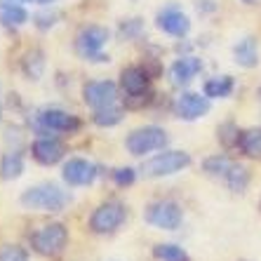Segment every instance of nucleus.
<instances>
[{
    "mask_svg": "<svg viewBox=\"0 0 261 261\" xmlns=\"http://www.w3.org/2000/svg\"><path fill=\"white\" fill-rule=\"evenodd\" d=\"M21 205L29 210H40V212H61L71 202V195L61 191L57 184H40L21 193Z\"/></svg>",
    "mask_w": 261,
    "mask_h": 261,
    "instance_id": "1",
    "label": "nucleus"
},
{
    "mask_svg": "<svg viewBox=\"0 0 261 261\" xmlns=\"http://www.w3.org/2000/svg\"><path fill=\"white\" fill-rule=\"evenodd\" d=\"M191 165V155L184 151H163L158 153L155 158L146 160L141 165V174L148 176V179H158V176H170L176 172L186 170Z\"/></svg>",
    "mask_w": 261,
    "mask_h": 261,
    "instance_id": "2",
    "label": "nucleus"
},
{
    "mask_svg": "<svg viewBox=\"0 0 261 261\" xmlns=\"http://www.w3.org/2000/svg\"><path fill=\"white\" fill-rule=\"evenodd\" d=\"M68 243V231L64 224H45L40 226L33 236H31V245L38 254L43 256H57L64 252Z\"/></svg>",
    "mask_w": 261,
    "mask_h": 261,
    "instance_id": "3",
    "label": "nucleus"
},
{
    "mask_svg": "<svg viewBox=\"0 0 261 261\" xmlns=\"http://www.w3.org/2000/svg\"><path fill=\"white\" fill-rule=\"evenodd\" d=\"M125 205L120 200H106L92 212L90 217V228L92 233H99V236H109V233H116L118 228L125 221Z\"/></svg>",
    "mask_w": 261,
    "mask_h": 261,
    "instance_id": "4",
    "label": "nucleus"
},
{
    "mask_svg": "<svg viewBox=\"0 0 261 261\" xmlns=\"http://www.w3.org/2000/svg\"><path fill=\"white\" fill-rule=\"evenodd\" d=\"M184 212L174 200H155L146 210V224L160 231H176L181 226Z\"/></svg>",
    "mask_w": 261,
    "mask_h": 261,
    "instance_id": "5",
    "label": "nucleus"
},
{
    "mask_svg": "<svg viewBox=\"0 0 261 261\" xmlns=\"http://www.w3.org/2000/svg\"><path fill=\"white\" fill-rule=\"evenodd\" d=\"M165 144H167V134H165V129L155 127V125L134 129V132L127 134V141H125V146H127V151L132 155H146L151 151H160Z\"/></svg>",
    "mask_w": 261,
    "mask_h": 261,
    "instance_id": "6",
    "label": "nucleus"
},
{
    "mask_svg": "<svg viewBox=\"0 0 261 261\" xmlns=\"http://www.w3.org/2000/svg\"><path fill=\"white\" fill-rule=\"evenodd\" d=\"M109 40V31L103 26H87L75 38V52L87 61H109V57L99 55V49Z\"/></svg>",
    "mask_w": 261,
    "mask_h": 261,
    "instance_id": "7",
    "label": "nucleus"
},
{
    "mask_svg": "<svg viewBox=\"0 0 261 261\" xmlns=\"http://www.w3.org/2000/svg\"><path fill=\"white\" fill-rule=\"evenodd\" d=\"M83 99H85V103L94 111L106 109V106H116L118 87H116V83H111V80L87 83V85L83 87Z\"/></svg>",
    "mask_w": 261,
    "mask_h": 261,
    "instance_id": "8",
    "label": "nucleus"
},
{
    "mask_svg": "<svg viewBox=\"0 0 261 261\" xmlns=\"http://www.w3.org/2000/svg\"><path fill=\"white\" fill-rule=\"evenodd\" d=\"M38 127L43 132H75L80 127V120L66 111H59V109H47V111H40L38 116Z\"/></svg>",
    "mask_w": 261,
    "mask_h": 261,
    "instance_id": "9",
    "label": "nucleus"
},
{
    "mask_svg": "<svg viewBox=\"0 0 261 261\" xmlns=\"http://www.w3.org/2000/svg\"><path fill=\"white\" fill-rule=\"evenodd\" d=\"M210 111V97H200L195 92H184L174 101V113L181 120H198Z\"/></svg>",
    "mask_w": 261,
    "mask_h": 261,
    "instance_id": "10",
    "label": "nucleus"
},
{
    "mask_svg": "<svg viewBox=\"0 0 261 261\" xmlns=\"http://www.w3.org/2000/svg\"><path fill=\"white\" fill-rule=\"evenodd\" d=\"M61 176H64V181H66L68 186H87V184L94 181L97 167H94L92 163H87V160H83V158H73L64 165Z\"/></svg>",
    "mask_w": 261,
    "mask_h": 261,
    "instance_id": "11",
    "label": "nucleus"
},
{
    "mask_svg": "<svg viewBox=\"0 0 261 261\" xmlns=\"http://www.w3.org/2000/svg\"><path fill=\"white\" fill-rule=\"evenodd\" d=\"M155 21H158V29H163L165 33H170V36H174V38L186 36V33H189V29H191L189 17H186L181 10H176V7L160 10Z\"/></svg>",
    "mask_w": 261,
    "mask_h": 261,
    "instance_id": "12",
    "label": "nucleus"
},
{
    "mask_svg": "<svg viewBox=\"0 0 261 261\" xmlns=\"http://www.w3.org/2000/svg\"><path fill=\"white\" fill-rule=\"evenodd\" d=\"M31 153H33V158L38 160L40 165H57L61 158H64V144L52 137H43V139L33 141L31 146Z\"/></svg>",
    "mask_w": 261,
    "mask_h": 261,
    "instance_id": "13",
    "label": "nucleus"
},
{
    "mask_svg": "<svg viewBox=\"0 0 261 261\" xmlns=\"http://www.w3.org/2000/svg\"><path fill=\"white\" fill-rule=\"evenodd\" d=\"M200 71H202V61L198 57H181V59H176L172 64L170 78L176 87H181V85H189Z\"/></svg>",
    "mask_w": 261,
    "mask_h": 261,
    "instance_id": "14",
    "label": "nucleus"
},
{
    "mask_svg": "<svg viewBox=\"0 0 261 261\" xmlns=\"http://www.w3.org/2000/svg\"><path fill=\"white\" fill-rule=\"evenodd\" d=\"M233 57H236V64H240L243 68H254L259 64V45H256V40L252 36L243 38L233 47Z\"/></svg>",
    "mask_w": 261,
    "mask_h": 261,
    "instance_id": "15",
    "label": "nucleus"
},
{
    "mask_svg": "<svg viewBox=\"0 0 261 261\" xmlns=\"http://www.w3.org/2000/svg\"><path fill=\"white\" fill-rule=\"evenodd\" d=\"M120 83H122V90L127 94H139V92L148 90V73L139 66H129L122 71Z\"/></svg>",
    "mask_w": 261,
    "mask_h": 261,
    "instance_id": "16",
    "label": "nucleus"
},
{
    "mask_svg": "<svg viewBox=\"0 0 261 261\" xmlns=\"http://www.w3.org/2000/svg\"><path fill=\"white\" fill-rule=\"evenodd\" d=\"M233 160L224 153H217V155H210V158L202 163V170H205L207 176H212V179H226V174L231 172L233 167Z\"/></svg>",
    "mask_w": 261,
    "mask_h": 261,
    "instance_id": "17",
    "label": "nucleus"
},
{
    "mask_svg": "<svg viewBox=\"0 0 261 261\" xmlns=\"http://www.w3.org/2000/svg\"><path fill=\"white\" fill-rule=\"evenodd\" d=\"M238 146H240V151H243L247 158H261V127L240 132Z\"/></svg>",
    "mask_w": 261,
    "mask_h": 261,
    "instance_id": "18",
    "label": "nucleus"
},
{
    "mask_svg": "<svg viewBox=\"0 0 261 261\" xmlns=\"http://www.w3.org/2000/svg\"><path fill=\"white\" fill-rule=\"evenodd\" d=\"M21 68H24V75L29 80H38L45 71V55L40 49H31L26 52L24 61H21Z\"/></svg>",
    "mask_w": 261,
    "mask_h": 261,
    "instance_id": "19",
    "label": "nucleus"
},
{
    "mask_svg": "<svg viewBox=\"0 0 261 261\" xmlns=\"http://www.w3.org/2000/svg\"><path fill=\"white\" fill-rule=\"evenodd\" d=\"M231 92H233L231 75H221V78H212L205 83V97H210V99H224Z\"/></svg>",
    "mask_w": 261,
    "mask_h": 261,
    "instance_id": "20",
    "label": "nucleus"
},
{
    "mask_svg": "<svg viewBox=\"0 0 261 261\" xmlns=\"http://www.w3.org/2000/svg\"><path fill=\"white\" fill-rule=\"evenodd\" d=\"M21 172H24V158H21V153H7L5 158H3V163H0V176L10 181V179L21 176Z\"/></svg>",
    "mask_w": 261,
    "mask_h": 261,
    "instance_id": "21",
    "label": "nucleus"
},
{
    "mask_svg": "<svg viewBox=\"0 0 261 261\" xmlns=\"http://www.w3.org/2000/svg\"><path fill=\"white\" fill-rule=\"evenodd\" d=\"M224 181H226V186H228L233 193H243V191L247 189V184H249V170L236 163L231 167V172L226 174Z\"/></svg>",
    "mask_w": 261,
    "mask_h": 261,
    "instance_id": "22",
    "label": "nucleus"
},
{
    "mask_svg": "<svg viewBox=\"0 0 261 261\" xmlns=\"http://www.w3.org/2000/svg\"><path fill=\"white\" fill-rule=\"evenodd\" d=\"M153 254H155V259H160V261H191V256L186 254V249L179 247V245H172V243L155 245Z\"/></svg>",
    "mask_w": 261,
    "mask_h": 261,
    "instance_id": "23",
    "label": "nucleus"
},
{
    "mask_svg": "<svg viewBox=\"0 0 261 261\" xmlns=\"http://www.w3.org/2000/svg\"><path fill=\"white\" fill-rule=\"evenodd\" d=\"M92 120L97 122L99 127H113V125H118L122 120V111L118 106H106V109L94 111Z\"/></svg>",
    "mask_w": 261,
    "mask_h": 261,
    "instance_id": "24",
    "label": "nucleus"
},
{
    "mask_svg": "<svg viewBox=\"0 0 261 261\" xmlns=\"http://www.w3.org/2000/svg\"><path fill=\"white\" fill-rule=\"evenodd\" d=\"M29 21V14L21 5H14V7H3V14H0V24L5 26H21Z\"/></svg>",
    "mask_w": 261,
    "mask_h": 261,
    "instance_id": "25",
    "label": "nucleus"
},
{
    "mask_svg": "<svg viewBox=\"0 0 261 261\" xmlns=\"http://www.w3.org/2000/svg\"><path fill=\"white\" fill-rule=\"evenodd\" d=\"M219 139H221V144H224L226 148H231V146H236L238 141H240V132H238V127L233 122H224V125L219 127Z\"/></svg>",
    "mask_w": 261,
    "mask_h": 261,
    "instance_id": "26",
    "label": "nucleus"
},
{
    "mask_svg": "<svg viewBox=\"0 0 261 261\" xmlns=\"http://www.w3.org/2000/svg\"><path fill=\"white\" fill-rule=\"evenodd\" d=\"M0 261H29V254L19 245H3L0 247Z\"/></svg>",
    "mask_w": 261,
    "mask_h": 261,
    "instance_id": "27",
    "label": "nucleus"
},
{
    "mask_svg": "<svg viewBox=\"0 0 261 261\" xmlns=\"http://www.w3.org/2000/svg\"><path fill=\"white\" fill-rule=\"evenodd\" d=\"M146 103H151V92H139V94H127L125 97V106L127 109H141Z\"/></svg>",
    "mask_w": 261,
    "mask_h": 261,
    "instance_id": "28",
    "label": "nucleus"
},
{
    "mask_svg": "<svg viewBox=\"0 0 261 261\" xmlns=\"http://www.w3.org/2000/svg\"><path fill=\"white\" fill-rule=\"evenodd\" d=\"M134 179H137V172L132 167H120V170L113 172V181L118 186H129V184H134Z\"/></svg>",
    "mask_w": 261,
    "mask_h": 261,
    "instance_id": "29",
    "label": "nucleus"
},
{
    "mask_svg": "<svg viewBox=\"0 0 261 261\" xmlns=\"http://www.w3.org/2000/svg\"><path fill=\"white\" fill-rule=\"evenodd\" d=\"M36 19H38V21H36V24H38V29H49V26L55 24L57 14H55V12H49V14H38Z\"/></svg>",
    "mask_w": 261,
    "mask_h": 261,
    "instance_id": "30",
    "label": "nucleus"
},
{
    "mask_svg": "<svg viewBox=\"0 0 261 261\" xmlns=\"http://www.w3.org/2000/svg\"><path fill=\"white\" fill-rule=\"evenodd\" d=\"M19 3H26V0H0V10H3V7H14V5H19Z\"/></svg>",
    "mask_w": 261,
    "mask_h": 261,
    "instance_id": "31",
    "label": "nucleus"
},
{
    "mask_svg": "<svg viewBox=\"0 0 261 261\" xmlns=\"http://www.w3.org/2000/svg\"><path fill=\"white\" fill-rule=\"evenodd\" d=\"M26 3H38V5H52L57 0H26Z\"/></svg>",
    "mask_w": 261,
    "mask_h": 261,
    "instance_id": "32",
    "label": "nucleus"
},
{
    "mask_svg": "<svg viewBox=\"0 0 261 261\" xmlns=\"http://www.w3.org/2000/svg\"><path fill=\"white\" fill-rule=\"evenodd\" d=\"M245 3H252V0H245Z\"/></svg>",
    "mask_w": 261,
    "mask_h": 261,
    "instance_id": "33",
    "label": "nucleus"
},
{
    "mask_svg": "<svg viewBox=\"0 0 261 261\" xmlns=\"http://www.w3.org/2000/svg\"><path fill=\"white\" fill-rule=\"evenodd\" d=\"M259 210H261V202H259Z\"/></svg>",
    "mask_w": 261,
    "mask_h": 261,
    "instance_id": "34",
    "label": "nucleus"
}]
</instances>
